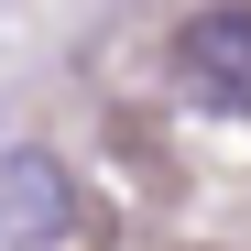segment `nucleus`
I'll use <instances>...</instances> for the list:
<instances>
[{
    "label": "nucleus",
    "instance_id": "obj_1",
    "mask_svg": "<svg viewBox=\"0 0 251 251\" xmlns=\"http://www.w3.org/2000/svg\"><path fill=\"white\" fill-rule=\"evenodd\" d=\"M175 76H186L197 109L251 120V0H219V11H197L175 33Z\"/></svg>",
    "mask_w": 251,
    "mask_h": 251
},
{
    "label": "nucleus",
    "instance_id": "obj_2",
    "mask_svg": "<svg viewBox=\"0 0 251 251\" xmlns=\"http://www.w3.org/2000/svg\"><path fill=\"white\" fill-rule=\"evenodd\" d=\"M76 229V186L55 153H0V240L11 251H44Z\"/></svg>",
    "mask_w": 251,
    "mask_h": 251
}]
</instances>
